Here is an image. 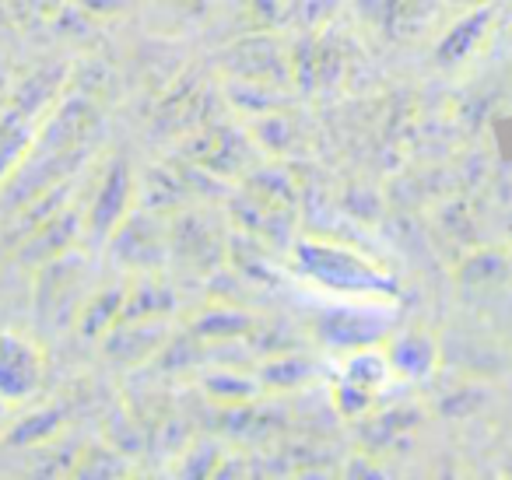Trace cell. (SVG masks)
<instances>
[{
	"label": "cell",
	"instance_id": "16",
	"mask_svg": "<svg viewBox=\"0 0 512 480\" xmlns=\"http://www.w3.org/2000/svg\"><path fill=\"white\" fill-rule=\"evenodd\" d=\"M207 393L218 403H249L256 393L253 379H242L239 372H218L211 382H207Z\"/></svg>",
	"mask_w": 512,
	"mask_h": 480
},
{
	"label": "cell",
	"instance_id": "1",
	"mask_svg": "<svg viewBox=\"0 0 512 480\" xmlns=\"http://www.w3.org/2000/svg\"><path fill=\"white\" fill-rule=\"evenodd\" d=\"M299 263L313 281L327 284L330 291H344V295H393V281L369 260L348 253L341 246H327V242H302Z\"/></svg>",
	"mask_w": 512,
	"mask_h": 480
},
{
	"label": "cell",
	"instance_id": "6",
	"mask_svg": "<svg viewBox=\"0 0 512 480\" xmlns=\"http://www.w3.org/2000/svg\"><path fill=\"white\" fill-rule=\"evenodd\" d=\"M190 158L200 165V169L214 172V176H221V179L242 176V172L256 162L253 144H249L242 134H235V130H228V127L200 130V134L193 137Z\"/></svg>",
	"mask_w": 512,
	"mask_h": 480
},
{
	"label": "cell",
	"instance_id": "14",
	"mask_svg": "<svg viewBox=\"0 0 512 480\" xmlns=\"http://www.w3.org/2000/svg\"><path fill=\"white\" fill-rule=\"evenodd\" d=\"M260 379H264V386H271V389H295V386H306V382L313 379V365H309V361H299L295 354H281V358L267 361V365L260 368Z\"/></svg>",
	"mask_w": 512,
	"mask_h": 480
},
{
	"label": "cell",
	"instance_id": "12",
	"mask_svg": "<svg viewBox=\"0 0 512 480\" xmlns=\"http://www.w3.org/2000/svg\"><path fill=\"white\" fill-rule=\"evenodd\" d=\"M393 375V365L383 351H369V347H358L351 351V358L344 361V372H341V382L348 386L362 389V393L376 396L379 389L386 386V379Z\"/></svg>",
	"mask_w": 512,
	"mask_h": 480
},
{
	"label": "cell",
	"instance_id": "17",
	"mask_svg": "<svg viewBox=\"0 0 512 480\" xmlns=\"http://www.w3.org/2000/svg\"><path fill=\"white\" fill-rule=\"evenodd\" d=\"M467 4H470V0H467Z\"/></svg>",
	"mask_w": 512,
	"mask_h": 480
},
{
	"label": "cell",
	"instance_id": "3",
	"mask_svg": "<svg viewBox=\"0 0 512 480\" xmlns=\"http://www.w3.org/2000/svg\"><path fill=\"white\" fill-rule=\"evenodd\" d=\"M228 60H232V74L242 85L285 88V81H292V53L267 36L242 39L239 46H232Z\"/></svg>",
	"mask_w": 512,
	"mask_h": 480
},
{
	"label": "cell",
	"instance_id": "10",
	"mask_svg": "<svg viewBox=\"0 0 512 480\" xmlns=\"http://www.w3.org/2000/svg\"><path fill=\"white\" fill-rule=\"evenodd\" d=\"M386 358H390L393 372L407 375V379H425V375L435 368V361H439V351H435L428 333L411 330V333H400V337L390 340Z\"/></svg>",
	"mask_w": 512,
	"mask_h": 480
},
{
	"label": "cell",
	"instance_id": "7",
	"mask_svg": "<svg viewBox=\"0 0 512 480\" xmlns=\"http://www.w3.org/2000/svg\"><path fill=\"white\" fill-rule=\"evenodd\" d=\"M130 197H134V186H130V172L123 162H116L109 169V176L102 179L99 193H95L92 207H88V225H92L95 239H109V235L120 228V221L130 211Z\"/></svg>",
	"mask_w": 512,
	"mask_h": 480
},
{
	"label": "cell",
	"instance_id": "8",
	"mask_svg": "<svg viewBox=\"0 0 512 480\" xmlns=\"http://www.w3.org/2000/svg\"><path fill=\"white\" fill-rule=\"evenodd\" d=\"M365 22L379 25L386 36H414L439 11V0H358Z\"/></svg>",
	"mask_w": 512,
	"mask_h": 480
},
{
	"label": "cell",
	"instance_id": "4",
	"mask_svg": "<svg viewBox=\"0 0 512 480\" xmlns=\"http://www.w3.org/2000/svg\"><path fill=\"white\" fill-rule=\"evenodd\" d=\"M109 239H113L109 242L113 256L120 253V260L137 270L162 267L165 256H169V232L158 225L155 214H127Z\"/></svg>",
	"mask_w": 512,
	"mask_h": 480
},
{
	"label": "cell",
	"instance_id": "11",
	"mask_svg": "<svg viewBox=\"0 0 512 480\" xmlns=\"http://www.w3.org/2000/svg\"><path fill=\"white\" fill-rule=\"evenodd\" d=\"M488 25H491L488 8H477V11H470L467 18H460V22L446 32V39L439 43V64L453 67V64H460V60H467L470 53L481 46Z\"/></svg>",
	"mask_w": 512,
	"mask_h": 480
},
{
	"label": "cell",
	"instance_id": "9",
	"mask_svg": "<svg viewBox=\"0 0 512 480\" xmlns=\"http://www.w3.org/2000/svg\"><path fill=\"white\" fill-rule=\"evenodd\" d=\"M390 333V326L383 319L362 316V312H327L320 319V337L330 347H344V351H358V347H372L376 340H383Z\"/></svg>",
	"mask_w": 512,
	"mask_h": 480
},
{
	"label": "cell",
	"instance_id": "2",
	"mask_svg": "<svg viewBox=\"0 0 512 480\" xmlns=\"http://www.w3.org/2000/svg\"><path fill=\"white\" fill-rule=\"evenodd\" d=\"M228 253V239L221 225H214L211 214L186 211L169 225V256H179V263L193 270H204L207 263H221Z\"/></svg>",
	"mask_w": 512,
	"mask_h": 480
},
{
	"label": "cell",
	"instance_id": "15",
	"mask_svg": "<svg viewBox=\"0 0 512 480\" xmlns=\"http://www.w3.org/2000/svg\"><path fill=\"white\" fill-rule=\"evenodd\" d=\"M123 298H127V295H120V291H106V295H99V298H88L81 330H85V333H109V330H113V326L120 323Z\"/></svg>",
	"mask_w": 512,
	"mask_h": 480
},
{
	"label": "cell",
	"instance_id": "13",
	"mask_svg": "<svg viewBox=\"0 0 512 480\" xmlns=\"http://www.w3.org/2000/svg\"><path fill=\"white\" fill-rule=\"evenodd\" d=\"M74 239V218L71 214H64V218H50L46 221V228H39V232H32L29 246L22 249V263H50L57 260V256L67 253V242Z\"/></svg>",
	"mask_w": 512,
	"mask_h": 480
},
{
	"label": "cell",
	"instance_id": "5",
	"mask_svg": "<svg viewBox=\"0 0 512 480\" xmlns=\"http://www.w3.org/2000/svg\"><path fill=\"white\" fill-rule=\"evenodd\" d=\"M43 382V354L18 333H0V400L22 403Z\"/></svg>",
	"mask_w": 512,
	"mask_h": 480
}]
</instances>
